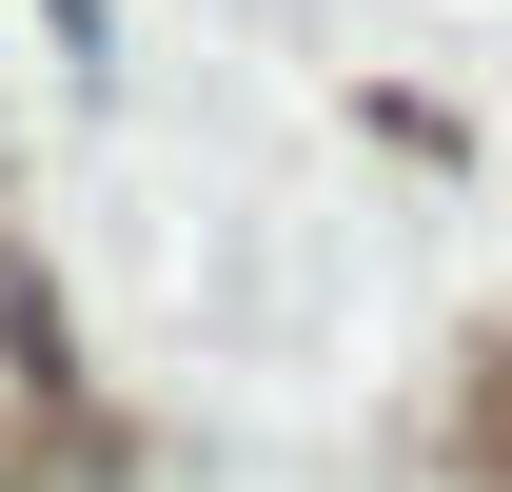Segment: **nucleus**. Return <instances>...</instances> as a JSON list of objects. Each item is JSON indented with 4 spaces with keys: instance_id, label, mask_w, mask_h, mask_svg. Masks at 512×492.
<instances>
[{
    "instance_id": "1",
    "label": "nucleus",
    "mask_w": 512,
    "mask_h": 492,
    "mask_svg": "<svg viewBox=\"0 0 512 492\" xmlns=\"http://www.w3.org/2000/svg\"><path fill=\"white\" fill-rule=\"evenodd\" d=\"M40 20H60V60H99V40H119V0H40Z\"/></svg>"
}]
</instances>
